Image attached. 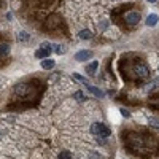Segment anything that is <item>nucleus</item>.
<instances>
[{"label":"nucleus","instance_id":"obj_1","mask_svg":"<svg viewBox=\"0 0 159 159\" xmlns=\"http://www.w3.org/2000/svg\"><path fill=\"white\" fill-rule=\"evenodd\" d=\"M91 130H92V134H96L97 137H102V139H107V137L111 135V130H110L107 126H105L103 123H96V124H92Z\"/></svg>","mask_w":159,"mask_h":159},{"label":"nucleus","instance_id":"obj_2","mask_svg":"<svg viewBox=\"0 0 159 159\" xmlns=\"http://www.w3.org/2000/svg\"><path fill=\"white\" fill-rule=\"evenodd\" d=\"M51 43H43L42 45V48H40L37 52H35V57L37 59H45V57H48L49 54H51Z\"/></svg>","mask_w":159,"mask_h":159},{"label":"nucleus","instance_id":"obj_3","mask_svg":"<svg viewBox=\"0 0 159 159\" xmlns=\"http://www.w3.org/2000/svg\"><path fill=\"white\" fill-rule=\"evenodd\" d=\"M134 72L139 78H147L150 75V69H148V65H145V64H137Z\"/></svg>","mask_w":159,"mask_h":159},{"label":"nucleus","instance_id":"obj_4","mask_svg":"<svg viewBox=\"0 0 159 159\" xmlns=\"http://www.w3.org/2000/svg\"><path fill=\"white\" fill-rule=\"evenodd\" d=\"M91 57H92V51H89V49L78 51L76 54H75V61H78V62H84V61H88Z\"/></svg>","mask_w":159,"mask_h":159},{"label":"nucleus","instance_id":"obj_5","mask_svg":"<svg viewBox=\"0 0 159 159\" xmlns=\"http://www.w3.org/2000/svg\"><path fill=\"white\" fill-rule=\"evenodd\" d=\"M139 21H140V13H137V11H130L126 15V22L129 25H135Z\"/></svg>","mask_w":159,"mask_h":159},{"label":"nucleus","instance_id":"obj_6","mask_svg":"<svg viewBox=\"0 0 159 159\" xmlns=\"http://www.w3.org/2000/svg\"><path fill=\"white\" fill-rule=\"evenodd\" d=\"M86 88H88V91L91 92L92 96H96V97H105V92L103 91H100L99 88H96V86H92V84H86Z\"/></svg>","mask_w":159,"mask_h":159},{"label":"nucleus","instance_id":"obj_7","mask_svg":"<svg viewBox=\"0 0 159 159\" xmlns=\"http://www.w3.org/2000/svg\"><path fill=\"white\" fill-rule=\"evenodd\" d=\"M54 65H56V62L52 61V59H49V57H45V59L42 61V67H43L45 70H51Z\"/></svg>","mask_w":159,"mask_h":159},{"label":"nucleus","instance_id":"obj_8","mask_svg":"<svg viewBox=\"0 0 159 159\" xmlns=\"http://www.w3.org/2000/svg\"><path fill=\"white\" fill-rule=\"evenodd\" d=\"M97 67H99V62H97V61H94V62H91V64H88V65H86V72H88L89 75H94V73H96V70H97Z\"/></svg>","mask_w":159,"mask_h":159},{"label":"nucleus","instance_id":"obj_9","mask_svg":"<svg viewBox=\"0 0 159 159\" xmlns=\"http://www.w3.org/2000/svg\"><path fill=\"white\" fill-rule=\"evenodd\" d=\"M157 15H150L148 18H147V25L148 27H154V25L157 24Z\"/></svg>","mask_w":159,"mask_h":159},{"label":"nucleus","instance_id":"obj_10","mask_svg":"<svg viewBox=\"0 0 159 159\" xmlns=\"http://www.w3.org/2000/svg\"><path fill=\"white\" fill-rule=\"evenodd\" d=\"M10 52V45L8 43H0V57L7 56Z\"/></svg>","mask_w":159,"mask_h":159},{"label":"nucleus","instance_id":"obj_11","mask_svg":"<svg viewBox=\"0 0 159 159\" xmlns=\"http://www.w3.org/2000/svg\"><path fill=\"white\" fill-rule=\"evenodd\" d=\"M80 38H81V40H91L92 38L91 30H81V32H80Z\"/></svg>","mask_w":159,"mask_h":159},{"label":"nucleus","instance_id":"obj_12","mask_svg":"<svg viewBox=\"0 0 159 159\" xmlns=\"http://www.w3.org/2000/svg\"><path fill=\"white\" fill-rule=\"evenodd\" d=\"M73 78H75V80H78V81H81L83 84H89V80H88V78H84V76H81L80 73H73Z\"/></svg>","mask_w":159,"mask_h":159},{"label":"nucleus","instance_id":"obj_13","mask_svg":"<svg viewBox=\"0 0 159 159\" xmlns=\"http://www.w3.org/2000/svg\"><path fill=\"white\" fill-rule=\"evenodd\" d=\"M29 40V34L27 32H19L18 34V42H27Z\"/></svg>","mask_w":159,"mask_h":159},{"label":"nucleus","instance_id":"obj_14","mask_svg":"<svg viewBox=\"0 0 159 159\" xmlns=\"http://www.w3.org/2000/svg\"><path fill=\"white\" fill-rule=\"evenodd\" d=\"M73 99H75L76 102H83V100H84V94H83L81 91H76L75 94H73Z\"/></svg>","mask_w":159,"mask_h":159},{"label":"nucleus","instance_id":"obj_15","mask_svg":"<svg viewBox=\"0 0 159 159\" xmlns=\"http://www.w3.org/2000/svg\"><path fill=\"white\" fill-rule=\"evenodd\" d=\"M59 159H72V153L70 151H61Z\"/></svg>","mask_w":159,"mask_h":159},{"label":"nucleus","instance_id":"obj_16","mask_svg":"<svg viewBox=\"0 0 159 159\" xmlns=\"http://www.w3.org/2000/svg\"><path fill=\"white\" fill-rule=\"evenodd\" d=\"M54 51H56V54H65V51H67V49H65L64 46H61V45H56Z\"/></svg>","mask_w":159,"mask_h":159},{"label":"nucleus","instance_id":"obj_17","mask_svg":"<svg viewBox=\"0 0 159 159\" xmlns=\"http://www.w3.org/2000/svg\"><path fill=\"white\" fill-rule=\"evenodd\" d=\"M150 126L159 129V121H157V119H154V118H150Z\"/></svg>","mask_w":159,"mask_h":159},{"label":"nucleus","instance_id":"obj_18","mask_svg":"<svg viewBox=\"0 0 159 159\" xmlns=\"http://www.w3.org/2000/svg\"><path fill=\"white\" fill-rule=\"evenodd\" d=\"M121 115H123L124 118H129V116H130V113H129L127 110H124V108H121Z\"/></svg>","mask_w":159,"mask_h":159},{"label":"nucleus","instance_id":"obj_19","mask_svg":"<svg viewBox=\"0 0 159 159\" xmlns=\"http://www.w3.org/2000/svg\"><path fill=\"white\" fill-rule=\"evenodd\" d=\"M107 25H108V22H107V21H103V22L100 24V29H105V27H107Z\"/></svg>","mask_w":159,"mask_h":159},{"label":"nucleus","instance_id":"obj_20","mask_svg":"<svg viewBox=\"0 0 159 159\" xmlns=\"http://www.w3.org/2000/svg\"><path fill=\"white\" fill-rule=\"evenodd\" d=\"M147 2H150V3H154V2H156V0H147Z\"/></svg>","mask_w":159,"mask_h":159}]
</instances>
